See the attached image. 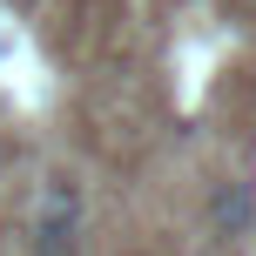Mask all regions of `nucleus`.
<instances>
[{
    "label": "nucleus",
    "instance_id": "obj_1",
    "mask_svg": "<svg viewBox=\"0 0 256 256\" xmlns=\"http://www.w3.org/2000/svg\"><path fill=\"white\" fill-rule=\"evenodd\" d=\"M81 243V182L54 176L34 209V256H74Z\"/></svg>",
    "mask_w": 256,
    "mask_h": 256
},
{
    "label": "nucleus",
    "instance_id": "obj_2",
    "mask_svg": "<svg viewBox=\"0 0 256 256\" xmlns=\"http://www.w3.org/2000/svg\"><path fill=\"white\" fill-rule=\"evenodd\" d=\"M256 230V182L250 176H230L209 189V236H222V243H236V236Z\"/></svg>",
    "mask_w": 256,
    "mask_h": 256
}]
</instances>
